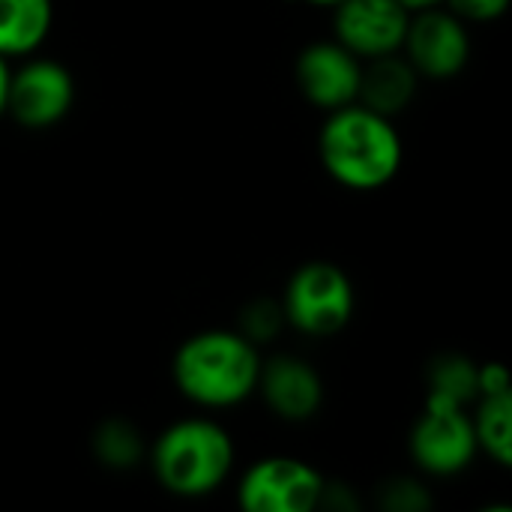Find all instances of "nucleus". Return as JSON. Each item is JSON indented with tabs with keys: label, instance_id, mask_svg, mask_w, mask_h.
<instances>
[{
	"label": "nucleus",
	"instance_id": "f257e3e1",
	"mask_svg": "<svg viewBox=\"0 0 512 512\" xmlns=\"http://www.w3.org/2000/svg\"><path fill=\"white\" fill-rule=\"evenodd\" d=\"M321 162L348 189L387 186L402 165V138L390 117L366 105H342L321 129Z\"/></svg>",
	"mask_w": 512,
	"mask_h": 512
},
{
	"label": "nucleus",
	"instance_id": "f03ea898",
	"mask_svg": "<svg viewBox=\"0 0 512 512\" xmlns=\"http://www.w3.org/2000/svg\"><path fill=\"white\" fill-rule=\"evenodd\" d=\"M255 345L228 330H207L183 342L174 357V381L186 399L204 408H231L258 387Z\"/></svg>",
	"mask_w": 512,
	"mask_h": 512
},
{
	"label": "nucleus",
	"instance_id": "7ed1b4c3",
	"mask_svg": "<svg viewBox=\"0 0 512 512\" xmlns=\"http://www.w3.org/2000/svg\"><path fill=\"white\" fill-rule=\"evenodd\" d=\"M234 465L228 432L210 420H183L162 432L153 450L159 483L180 498H201L222 486Z\"/></svg>",
	"mask_w": 512,
	"mask_h": 512
},
{
	"label": "nucleus",
	"instance_id": "20e7f679",
	"mask_svg": "<svg viewBox=\"0 0 512 512\" xmlns=\"http://www.w3.org/2000/svg\"><path fill=\"white\" fill-rule=\"evenodd\" d=\"M354 288L348 276L333 264H306L300 267L285 291L288 321L309 336H330L351 321Z\"/></svg>",
	"mask_w": 512,
	"mask_h": 512
},
{
	"label": "nucleus",
	"instance_id": "39448f33",
	"mask_svg": "<svg viewBox=\"0 0 512 512\" xmlns=\"http://www.w3.org/2000/svg\"><path fill=\"white\" fill-rule=\"evenodd\" d=\"M411 453L429 474L450 477L465 471L477 456L474 420L462 414V405L432 399L411 432Z\"/></svg>",
	"mask_w": 512,
	"mask_h": 512
},
{
	"label": "nucleus",
	"instance_id": "423d86ee",
	"mask_svg": "<svg viewBox=\"0 0 512 512\" xmlns=\"http://www.w3.org/2000/svg\"><path fill=\"white\" fill-rule=\"evenodd\" d=\"M324 498V480L300 459H261L240 483V507L249 512H309Z\"/></svg>",
	"mask_w": 512,
	"mask_h": 512
},
{
	"label": "nucleus",
	"instance_id": "0eeeda50",
	"mask_svg": "<svg viewBox=\"0 0 512 512\" xmlns=\"http://www.w3.org/2000/svg\"><path fill=\"white\" fill-rule=\"evenodd\" d=\"M408 63L429 78L456 75L471 54V39L456 12H441L435 6L417 9V18H408L402 39Z\"/></svg>",
	"mask_w": 512,
	"mask_h": 512
},
{
	"label": "nucleus",
	"instance_id": "6e6552de",
	"mask_svg": "<svg viewBox=\"0 0 512 512\" xmlns=\"http://www.w3.org/2000/svg\"><path fill=\"white\" fill-rule=\"evenodd\" d=\"M411 9L399 0H342L336 3V42L357 57H381L402 48Z\"/></svg>",
	"mask_w": 512,
	"mask_h": 512
},
{
	"label": "nucleus",
	"instance_id": "1a4fd4ad",
	"mask_svg": "<svg viewBox=\"0 0 512 512\" xmlns=\"http://www.w3.org/2000/svg\"><path fill=\"white\" fill-rule=\"evenodd\" d=\"M75 96L72 75L54 63V60H33L12 72L9 78V96H6V111L30 129L51 126L63 120Z\"/></svg>",
	"mask_w": 512,
	"mask_h": 512
},
{
	"label": "nucleus",
	"instance_id": "9d476101",
	"mask_svg": "<svg viewBox=\"0 0 512 512\" xmlns=\"http://www.w3.org/2000/svg\"><path fill=\"white\" fill-rule=\"evenodd\" d=\"M360 60L342 42H315L297 60V84L318 108H342L357 99Z\"/></svg>",
	"mask_w": 512,
	"mask_h": 512
},
{
	"label": "nucleus",
	"instance_id": "9b49d317",
	"mask_svg": "<svg viewBox=\"0 0 512 512\" xmlns=\"http://www.w3.org/2000/svg\"><path fill=\"white\" fill-rule=\"evenodd\" d=\"M258 387L267 405L282 420H309L324 399L321 378L297 357H276L258 372Z\"/></svg>",
	"mask_w": 512,
	"mask_h": 512
},
{
	"label": "nucleus",
	"instance_id": "f8f14e48",
	"mask_svg": "<svg viewBox=\"0 0 512 512\" xmlns=\"http://www.w3.org/2000/svg\"><path fill=\"white\" fill-rule=\"evenodd\" d=\"M369 60L372 63L360 72L357 99L366 108L390 117V114L402 111L414 99V93H417V69L408 60L396 57V51L381 54V57H369Z\"/></svg>",
	"mask_w": 512,
	"mask_h": 512
},
{
	"label": "nucleus",
	"instance_id": "ddd939ff",
	"mask_svg": "<svg viewBox=\"0 0 512 512\" xmlns=\"http://www.w3.org/2000/svg\"><path fill=\"white\" fill-rule=\"evenodd\" d=\"M51 27V0H0V54L18 57L39 48Z\"/></svg>",
	"mask_w": 512,
	"mask_h": 512
},
{
	"label": "nucleus",
	"instance_id": "4468645a",
	"mask_svg": "<svg viewBox=\"0 0 512 512\" xmlns=\"http://www.w3.org/2000/svg\"><path fill=\"white\" fill-rule=\"evenodd\" d=\"M477 447H483L498 465L512 462V399L510 390L483 396L480 414L474 420Z\"/></svg>",
	"mask_w": 512,
	"mask_h": 512
},
{
	"label": "nucleus",
	"instance_id": "2eb2a0df",
	"mask_svg": "<svg viewBox=\"0 0 512 512\" xmlns=\"http://www.w3.org/2000/svg\"><path fill=\"white\" fill-rule=\"evenodd\" d=\"M429 396L432 399H444V402H456L465 405L468 399L477 396V369L462 360V357H447L432 369L429 378Z\"/></svg>",
	"mask_w": 512,
	"mask_h": 512
},
{
	"label": "nucleus",
	"instance_id": "dca6fc26",
	"mask_svg": "<svg viewBox=\"0 0 512 512\" xmlns=\"http://www.w3.org/2000/svg\"><path fill=\"white\" fill-rule=\"evenodd\" d=\"M96 447H99V456H102L108 465H114V468L132 465V462L138 459V450H141L138 435H135L129 426H123V423H108V426L99 432Z\"/></svg>",
	"mask_w": 512,
	"mask_h": 512
},
{
	"label": "nucleus",
	"instance_id": "f3484780",
	"mask_svg": "<svg viewBox=\"0 0 512 512\" xmlns=\"http://www.w3.org/2000/svg\"><path fill=\"white\" fill-rule=\"evenodd\" d=\"M453 12L459 18H471V21H492L498 15L507 12L510 0H450Z\"/></svg>",
	"mask_w": 512,
	"mask_h": 512
},
{
	"label": "nucleus",
	"instance_id": "a211bd4d",
	"mask_svg": "<svg viewBox=\"0 0 512 512\" xmlns=\"http://www.w3.org/2000/svg\"><path fill=\"white\" fill-rule=\"evenodd\" d=\"M9 78H12V72H9V66H6V57L0 54V114L6 111V96H9Z\"/></svg>",
	"mask_w": 512,
	"mask_h": 512
},
{
	"label": "nucleus",
	"instance_id": "6ab92c4d",
	"mask_svg": "<svg viewBox=\"0 0 512 512\" xmlns=\"http://www.w3.org/2000/svg\"><path fill=\"white\" fill-rule=\"evenodd\" d=\"M399 3H402L405 9H414V12H417V9H429V6H438L441 0H399Z\"/></svg>",
	"mask_w": 512,
	"mask_h": 512
},
{
	"label": "nucleus",
	"instance_id": "aec40b11",
	"mask_svg": "<svg viewBox=\"0 0 512 512\" xmlns=\"http://www.w3.org/2000/svg\"><path fill=\"white\" fill-rule=\"evenodd\" d=\"M309 3H318V6H336V3H342V0H309Z\"/></svg>",
	"mask_w": 512,
	"mask_h": 512
}]
</instances>
